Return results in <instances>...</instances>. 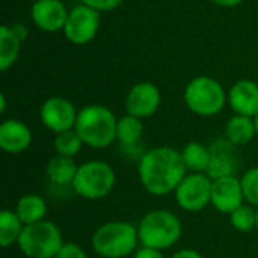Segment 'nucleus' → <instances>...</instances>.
Segmentation results:
<instances>
[{
  "label": "nucleus",
  "mask_w": 258,
  "mask_h": 258,
  "mask_svg": "<svg viewBox=\"0 0 258 258\" xmlns=\"http://www.w3.org/2000/svg\"><path fill=\"white\" fill-rule=\"evenodd\" d=\"M181 153L172 147H154L145 151L139 160L138 175L142 187L156 197L174 194L186 177Z\"/></svg>",
  "instance_id": "1"
},
{
  "label": "nucleus",
  "mask_w": 258,
  "mask_h": 258,
  "mask_svg": "<svg viewBox=\"0 0 258 258\" xmlns=\"http://www.w3.org/2000/svg\"><path fill=\"white\" fill-rule=\"evenodd\" d=\"M138 227L127 221H110L100 225L92 237L91 246L103 258H125L133 255L139 248Z\"/></svg>",
  "instance_id": "2"
},
{
  "label": "nucleus",
  "mask_w": 258,
  "mask_h": 258,
  "mask_svg": "<svg viewBox=\"0 0 258 258\" xmlns=\"http://www.w3.org/2000/svg\"><path fill=\"white\" fill-rule=\"evenodd\" d=\"M116 124L118 119L109 107L89 104L79 110L74 128L85 145L103 150L116 141Z\"/></svg>",
  "instance_id": "3"
},
{
  "label": "nucleus",
  "mask_w": 258,
  "mask_h": 258,
  "mask_svg": "<svg viewBox=\"0 0 258 258\" xmlns=\"http://www.w3.org/2000/svg\"><path fill=\"white\" fill-rule=\"evenodd\" d=\"M141 246L154 248L159 251L174 246L183 234V225L177 215L165 209H156L145 213L138 224Z\"/></svg>",
  "instance_id": "4"
},
{
  "label": "nucleus",
  "mask_w": 258,
  "mask_h": 258,
  "mask_svg": "<svg viewBox=\"0 0 258 258\" xmlns=\"http://www.w3.org/2000/svg\"><path fill=\"white\" fill-rule=\"evenodd\" d=\"M116 175L113 168L103 160H88L79 165L73 190L83 200L98 201L106 198L115 187Z\"/></svg>",
  "instance_id": "5"
},
{
  "label": "nucleus",
  "mask_w": 258,
  "mask_h": 258,
  "mask_svg": "<svg viewBox=\"0 0 258 258\" xmlns=\"http://www.w3.org/2000/svg\"><path fill=\"white\" fill-rule=\"evenodd\" d=\"M63 243L60 228L54 222L44 219L26 225L17 246L27 258H56Z\"/></svg>",
  "instance_id": "6"
},
{
  "label": "nucleus",
  "mask_w": 258,
  "mask_h": 258,
  "mask_svg": "<svg viewBox=\"0 0 258 258\" xmlns=\"http://www.w3.org/2000/svg\"><path fill=\"white\" fill-rule=\"evenodd\" d=\"M227 98L222 85L207 76L192 79L184 89V103L189 110L206 118L218 115L224 109Z\"/></svg>",
  "instance_id": "7"
},
{
  "label": "nucleus",
  "mask_w": 258,
  "mask_h": 258,
  "mask_svg": "<svg viewBox=\"0 0 258 258\" xmlns=\"http://www.w3.org/2000/svg\"><path fill=\"white\" fill-rule=\"evenodd\" d=\"M212 183L207 174L187 172L174 192L177 206L189 213L204 210L212 203Z\"/></svg>",
  "instance_id": "8"
},
{
  "label": "nucleus",
  "mask_w": 258,
  "mask_h": 258,
  "mask_svg": "<svg viewBox=\"0 0 258 258\" xmlns=\"http://www.w3.org/2000/svg\"><path fill=\"white\" fill-rule=\"evenodd\" d=\"M100 27V12L86 5L73 8L68 14L63 32L68 41L82 45L94 39Z\"/></svg>",
  "instance_id": "9"
},
{
  "label": "nucleus",
  "mask_w": 258,
  "mask_h": 258,
  "mask_svg": "<svg viewBox=\"0 0 258 258\" xmlns=\"http://www.w3.org/2000/svg\"><path fill=\"white\" fill-rule=\"evenodd\" d=\"M77 115L79 112L74 104L63 97H50L42 103L39 110L42 125L54 135L73 130L76 127Z\"/></svg>",
  "instance_id": "10"
},
{
  "label": "nucleus",
  "mask_w": 258,
  "mask_h": 258,
  "mask_svg": "<svg viewBox=\"0 0 258 258\" xmlns=\"http://www.w3.org/2000/svg\"><path fill=\"white\" fill-rule=\"evenodd\" d=\"M219 213L231 215L237 207L245 204L240 178L236 175H225L215 178L212 183V203Z\"/></svg>",
  "instance_id": "11"
},
{
  "label": "nucleus",
  "mask_w": 258,
  "mask_h": 258,
  "mask_svg": "<svg viewBox=\"0 0 258 258\" xmlns=\"http://www.w3.org/2000/svg\"><path fill=\"white\" fill-rule=\"evenodd\" d=\"M160 101L162 97L159 88L150 82H141L128 91L125 98V110L132 116L145 119L157 112Z\"/></svg>",
  "instance_id": "12"
},
{
  "label": "nucleus",
  "mask_w": 258,
  "mask_h": 258,
  "mask_svg": "<svg viewBox=\"0 0 258 258\" xmlns=\"http://www.w3.org/2000/svg\"><path fill=\"white\" fill-rule=\"evenodd\" d=\"M68 11L60 0H36L30 11V18L44 32H56L65 27Z\"/></svg>",
  "instance_id": "13"
},
{
  "label": "nucleus",
  "mask_w": 258,
  "mask_h": 258,
  "mask_svg": "<svg viewBox=\"0 0 258 258\" xmlns=\"http://www.w3.org/2000/svg\"><path fill=\"white\" fill-rule=\"evenodd\" d=\"M228 103L236 115L255 118L258 115V85L246 79L236 82L230 89Z\"/></svg>",
  "instance_id": "14"
},
{
  "label": "nucleus",
  "mask_w": 258,
  "mask_h": 258,
  "mask_svg": "<svg viewBox=\"0 0 258 258\" xmlns=\"http://www.w3.org/2000/svg\"><path fill=\"white\" fill-rule=\"evenodd\" d=\"M32 144V132L23 121L6 119L0 124V148L8 154L24 153Z\"/></svg>",
  "instance_id": "15"
},
{
  "label": "nucleus",
  "mask_w": 258,
  "mask_h": 258,
  "mask_svg": "<svg viewBox=\"0 0 258 258\" xmlns=\"http://www.w3.org/2000/svg\"><path fill=\"white\" fill-rule=\"evenodd\" d=\"M209 148H210V165L207 169V175L212 180L225 175H236L237 157H236L234 145L224 138L215 142Z\"/></svg>",
  "instance_id": "16"
},
{
  "label": "nucleus",
  "mask_w": 258,
  "mask_h": 258,
  "mask_svg": "<svg viewBox=\"0 0 258 258\" xmlns=\"http://www.w3.org/2000/svg\"><path fill=\"white\" fill-rule=\"evenodd\" d=\"M257 136L254 118L234 115L225 124V139L231 142L234 147L246 145Z\"/></svg>",
  "instance_id": "17"
},
{
  "label": "nucleus",
  "mask_w": 258,
  "mask_h": 258,
  "mask_svg": "<svg viewBox=\"0 0 258 258\" xmlns=\"http://www.w3.org/2000/svg\"><path fill=\"white\" fill-rule=\"evenodd\" d=\"M15 213L24 225L41 222L47 216V203L41 195L27 194L23 195L15 206Z\"/></svg>",
  "instance_id": "18"
},
{
  "label": "nucleus",
  "mask_w": 258,
  "mask_h": 258,
  "mask_svg": "<svg viewBox=\"0 0 258 258\" xmlns=\"http://www.w3.org/2000/svg\"><path fill=\"white\" fill-rule=\"evenodd\" d=\"M77 169L79 165H76L74 159L56 154L54 157L50 159L45 174L47 178L56 186H73Z\"/></svg>",
  "instance_id": "19"
},
{
  "label": "nucleus",
  "mask_w": 258,
  "mask_h": 258,
  "mask_svg": "<svg viewBox=\"0 0 258 258\" xmlns=\"http://www.w3.org/2000/svg\"><path fill=\"white\" fill-rule=\"evenodd\" d=\"M187 172L207 174L210 165V148L201 142H189L180 151Z\"/></svg>",
  "instance_id": "20"
},
{
  "label": "nucleus",
  "mask_w": 258,
  "mask_h": 258,
  "mask_svg": "<svg viewBox=\"0 0 258 258\" xmlns=\"http://www.w3.org/2000/svg\"><path fill=\"white\" fill-rule=\"evenodd\" d=\"M21 38L17 35L14 27H0V71H6L14 65L20 54Z\"/></svg>",
  "instance_id": "21"
},
{
  "label": "nucleus",
  "mask_w": 258,
  "mask_h": 258,
  "mask_svg": "<svg viewBox=\"0 0 258 258\" xmlns=\"http://www.w3.org/2000/svg\"><path fill=\"white\" fill-rule=\"evenodd\" d=\"M24 224L17 216L15 210L5 209L0 213V245L2 248H9L14 243H18V239L24 230Z\"/></svg>",
  "instance_id": "22"
},
{
  "label": "nucleus",
  "mask_w": 258,
  "mask_h": 258,
  "mask_svg": "<svg viewBox=\"0 0 258 258\" xmlns=\"http://www.w3.org/2000/svg\"><path fill=\"white\" fill-rule=\"evenodd\" d=\"M144 133V124L142 119L132 116V115H124L122 118L118 119L116 124V141L124 145V147H133L136 145Z\"/></svg>",
  "instance_id": "23"
},
{
  "label": "nucleus",
  "mask_w": 258,
  "mask_h": 258,
  "mask_svg": "<svg viewBox=\"0 0 258 258\" xmlns=\"http://www.w3.org/2000/svg\"><path fill=\"white\" fill-rule=\"evenodd\" d=\"M83 145L85 144H83L82 138L79 136V133L76 132V128L56 135L54 141H53V148H54L56 154L63 156V157H71V159H74L80 153Z\"/></svg>",
  "instance_id": "24"
},
{
  "label": "nucleus",
  "mask_w": 258,
  "mask_h": 258,
  "mask_svg": "<svg viewBox=\"0 0 258 258\" xmlns=\"http://www.w3.org/2000/svg\"><path fill=\"white\" fill-rule=\"evenodd\" d=\"M230 222L234 230L240 233H249L257 225V207L251 204H242L230 215Z\"/></svg>",
  "instance_id": "25"
},
{
  "label": "nucleus",
  "mask_w": 258,
  "mask_h": 258,
  "mask_svg": "<svg viewBox=\"0 0 258 258\" xmlns=\"http://www.w3.org/2000/svg\"><path fill=\"white\" fill-rule=\"evenodd\" d=\"M240 183L245 201L254 207H258V166L245 171L240 177Z\"/></svg>",
  "instance_id": "26"
},
{
  "label": "nucleus",
  "mask_w": 258,
  "mask_h": 258,
  "mask_svg": "<svg viewBox=\"0 0 258 258\" xmlns=\"http://www.w3.org/2000/svg\"><path fill=\"white\" fill-rule=\"evenodd\" d=\"M56 258H88V254L79 243L65 242L59 249Z\"/></svg>",
  "instance_id": "27"
},
{
  "label": "nucleus",
  "mask_w": 258,
  "mask_h": 258,
  "mask_svg": "<svg viewBox=\"0 0 258 258\" xmlns=\"http://www.w3.org/2000/svg\"><path fill=\"white\" fill-rule=\"evenodd\" d=\"M121 3H122V0H82V5H86V6L92 8L97 12L113 11Z\"/></svg>",
  "instance_id": "28"
},
{
  "label": "nucleus",
  "mask_w": 258,
  "mask_h": 258,
  "mask_svg": "<svg viewBox=\"0 0 258 258\" xmlns=\"http://www.w3.org/2000/svg\"><path fill=\"white\" fill-rule=\"evenodd\" d=\"M133 258H165V255H163V251L148 248V246H141L133 254Z\"/></svg>",
  "instance_id": "29"
},
{
  "label": "nucleus",
  "mask_w": 258,
  "mask_h": 258,
  "mask_svg": "<svg viewBox=\"0 0 258 258\" xmlns=\"http://www.w3.org/2000/svg\"><path fill=\"white\" fill-rule=\"evenodd\" d=\"M171 258H204L198 251L194 249H180L177 252H174Z\"/></svg>",
  "instance_id": "30"
},
{
  "label": "nucleus",
  "mask_w": 258,
  "mask_h": 258,
  "mask_svg": "<svg viewBox=\"0 0 258 258\" xmlns=\"http://www.w3.org/2000/svg\"><path fill=\"white\" fill-rule=\"evenodd\" d=\"M213 3L219 5V6H225V8H231V6H236L239 3H242L243 0H212Z\"/></svg>",
  "instance_id": "31"
},
{
  "label": "nucleus",
  "mask_w": 258,
  "mask_h": 258,
  "mask_svg": "<svg viewBox=\"0 0 258 258\" xmlns=\"http://www.w3.org/2000/svg\"><path fill=\"white\" fill-rule=\"evenodd\" d=\"M6 110V98H5V94H0V112L3 113Z\"/></svg>",
  "instance_id": "32"
},
{
  "label": "nucleus",
  "mask_w": 258,
  "mask_h": 258,
  "mask_svg": "<svg viewBox=\"0 0 258 258\" xmlns=\"http://www.w3.org/2000/svg\"><path fill=\"white\" fill-rule=\"evenodd\" d=\"M254 122H255V130H257V136H258V115L254 118Z\"/></svg>",
  "instance_id": "33"
},
{
  "label": "nucleus",
  "mask_w": 258,
  "mask_h": 258,
  "mask_svg": "<svg viewBox=\"0 0 258 258\" xmlns=\"http://www.w3.org/2000/svg\"><path fill=\"white\" fill-rule=\"evenodd\" d=\"M255 230L258 231V207H257V225H255Z\"/></svg>",
  "instance_id": "34"
}]
</instances>
